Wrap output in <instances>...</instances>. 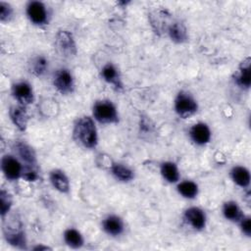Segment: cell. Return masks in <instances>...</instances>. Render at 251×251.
Listing matches in <instances>:
<instances>
[{
	"mask_svg": "<svg viewBox=\"0 0 251 251\" xmlns=\"http://www.w3.org/2000/svg\"><path fill=\"white\" fill-rule=\"evenodd\" d=\"M14 97L24 106L33 102V91L27 82H19L12 89Z\"/></svg>",
	"mask_w": 251,
	"mask_h": 251,
	"instance_id": "obj_8",
	"label": "cell"
},
{
	"mask_svg": "<svg viewBox=\"0 0 251 251\" xmlns=\"http://www.w3.org/2000/svg\"><path fill=\"white\" fill-rule=\"evenodd\" d=\"M47 69V61L44 57H37L32 62V73L36 75H42Z\"/></svg>",
	"mask_w": 251,
	"mask_h": 251,
	"instance_id": "obj_25",
	"label": "cell"
},
{
	"mask_svg": "<svg viewBox=\"0 0 251 251\" xmlns=\"http://www.w3.org/2000/svg\"><path fill=\"white\" fill-rule=\"evenodd\" d=\"M161 174L169 182H176L179 177V174L176 166L172 162L163 163L161 166Z\"/></svg>",
	"mask_w": 251,
	"mask_h": 251,
	"instance_id": "obj_20",
	"label": "cell"
},
{
	"mask_svg": "<svg viewBox=\"0 0 251 251\" xmlns=\"http://www.w3.org/2000/svg\"><path fill=\"white\" fill-rule=\"evenodd\" d=\"M16 150L18 155L21 157V159L28 164L30 167L34 166L36 164V158H35V153L33 149L28 146L25 143L19 142L16 144Z\"/></svg>",
	"mask_w": 251,
	"mask_h": 251,
	"instance_id": "obj_16",
	"label": "cell"
},
{
	"mask_svg": "<svg viewBox=\"0 0 251 251\" xmlns=\"http://www.w3.org/2000/svg\"><path fill=\"white\" fill-rule=\"evenodd\" d=\"M190 136L195 143L199 145H203L209 142L211 138V131L207 125L203 123H199L194 125L191 127Z\"/></svg>",
	"mask_w": 251,
	"mask_h": 251,
	"instance_id": "obj_9",
	"label": "cell"
},
{
	"mask_svg": "<svg viewBox=\"0 0 251 251\" xmlns=\"http://www.w3.org/2000/svg\"><path fill=\"white\" fill-rule=\"evenodd\" d=\"M74 137L85 148H94L97 144V131L94 122L89 117L78 119L74 127Z\"/></svg>",
	"mask_w": 251,
	"mask_h": 251,
	"instance_id": "obj_1",
	"label": "cell"
},
{
	"mask_svg": "<svg viewBox=\"0 0 251 251\" xmlns=\"http://www.w3.org/2000/svg\"><path fill=\"white\" fill-rule=\"evenodd\" d=\"M231 177L233 181L241 187H246L250 183L249 171L244 167H240V166L234 167L231 170Z\"/></svg>",
	"mask_w": 251,
	"mask_h": 251,
	"instance_id": "obj_17",
	"label": "cell"
},
{
	"mask_svg": "<svg viewBox=\"0 0 251 251\" xmlns=\"http://www.w3.org/2000/svg\"><path fill=\"white\" fill-rule=\"evenodd\" d=\"M34 250H50L51 248H49V247H47V246H42V245H38V246H35L34 248H33Z\"/></svg>",
	"mask_w": 251,
	"mask_h": 251,
	"instance_id": "obj_30",
	"label": "cell"
},
{
	"mask_svg": "<svg viewBox=\"0 0 251 251\" xmlns=\"http://www.w3.org/2000/svg\"><path fill=\"white\" fill-rule=\"evenodd\" d=\"M104 230L111 235H119L124 230L123 221L117 216H109L103 222Z\"/></svg>",
	"mask_w": 251,
	"mask_h": 251,
	"instance_id": "obj_13",
	"label": "cell"
},
{
	"mask_svg": "<svg viewBox=\"0 0 251 251\" xmlns=\"http://www.w3.org/2000/svg\"><path fill=\"white\" fill-rule=\"evenodd\" d=\"M5 237L6 240L13 246L18 247V248H25V233L23 230L18 229V230H8L7 232H5Z\"/></svg>",
	"mask_w": 251,
	"mask_h": 251,
	"instance_id": "obj_19",
	"label": "cell"
},
{
	"mask_svg": "<svg viewBox=\"0 0 251 251\" xmlns=\"http://www.w3.org/2000/svg\"><path fill=\"white\" fill-rule=\"evenodd\" d=\"M0 204H1V216L4 217L12 206V198H11V195L3 189L0 191Z\"/></svg>",
	"mask_w": 251,
	"mask_h": 251,
	"instance_id": "obj_26",
	"label": "cell"
},
{
	"mask_svg": "<svg viewBox=\"0 0 251 251\" xmlns=\"http://www.w3.org/2000/svg\"><path fill=\"white\" fill-rule=\"evenodd\" d=\"M196 101L187 93L180 92L176 98L175 101V110L178 116L183 119H186L192 116L197 111Z\"/></svg>",
	"mask_w": 251,
	"mask_h": 251,
	"instance_id": "obj_3",
	"label": "cell"
},
{
	"mask_svg": "<svg viewBox=\"0 0 251 251\" xmlns=\"http://www.w3.org/2000/svg\"><path fill=\"white\" fill-rule=\"evenodd\" d=\"M94 118L102 124L118 122V114L111 101H97L93 106Z\"/></svg>",
	"mask_w": 251,
	"mask_h": 251,
	"instance_id": "obj_2",
	"label": "cell"
},
{
	"mask_svg": "<svg viewBox=\"0 0 251 251\" xmlns=\"http://www.w3.org/2000/svg\"><path fill=\"white\" fill-rule=\"evenodd\" d=\"M168 33L171 39L176 43L184 42L187 39V33L184 25L180 23H174L169 26Z\"/></svg>",
	"mask_w": 251,
	"mask_h": 251,
	"instance_id": "obj_18",
	"label": "cell"
},
{
	"mask_svg": "<svg viewBox=\"0 0 251 251\" xmlns=\"http://www.w3.org/2000/svg\"><path fill=\"white\" fill-rule=\"evenodd\" d=\"M236 82L239 86L248 88L251 83V74H250V58H246L240 65L239 73L236 75Z\"/></svg>",
	"mask_w": 251,
	"mask_h": 251,
	"instance_id": "obj_14",
	"label": "cell"
},
{
	"mask_svg": "<svg viewBox=\"0 0 251 251\" xmlns=\"http://www.w3.org/2000/svg\"><path fill=\"white\" fill-rule=\"evenodd\" d=\"M178 192L185 198H194L198 192V186L193 181H182L177 185Z\"/></svg>",
	"mask_w": 251,
	"mask_h": 251,
	"instance_id": "obj_24",
	"label": "cell"
},
{
	"mask_svg": "<svg viewBox=\"0 0 251 251\" xmlns=\"http://www.w3.org/2000/svg\"><path fill=\"white\" fill-rule=\"evenodd\" d=\"M64 239L66 243L72 248H79L83 244V238L81 234L74 228H69L65 231Z\"/></svg>",
	"mask_w": 251,
	"mask_h": 251,
	"instance_id": "obj_21",
	"label": "cell"
},
{
	"mask_svg": "<svg viewBox=\"0 0 251 251\" xmlns=\"http://www.w3.org/2000/svg\"><path fill=\"white\" fill-rule=\"evenodd\" d=\"M224 215L226 219L230 220V221H239L242 220V214L241 211L239 209V207L237 206V204L235 202H226L224 205Z\"/></svg>",
	"mask_w": 251,
	"mask_h": 251,
	"instance_id": "obj_22",
	"label": "cell"
},
{
	"mask_svg": "<svg viewBox=\"0 0 251 251\" xmlns=\"http://www.w3.org/2000/svg\"><path fill=\"white\" fill-rule=\"evenodd\" d=\"M50 180L53 186L60 192L67 193L70 189L69 179L67 176L60 170H53L50 173Z\"/></svg>",
	"mask_w": 251,
	"mask_h": 251,
	"instance_id": "obj_12",
	"label": "cell"
},
{
	"mask_svg": "<svg viewBox=\"0 0 251 251\" xmlns=\"http://www.w3.org/2000/svg\"><path fill=\"white\" fill-rule=\"evenodd\" d=\"M102 76L107 82L115 85L116 88H119V89L123 88V84L121 82L119 73L115 68V66H113L112 64H107L106 66H104V68L102 69Z\"/></svg>",
	"mask_w": 251,
	"mask_h": 251,
	"instance_id": "obj_15",
	"label": "cell"
},
{
	"mask_svg": "<svg viewBox=\"0 0 251 251\" xmlns=\"http://www.w3.org/2000/svg\"><path fill=\"white\" fill-rule=\"evenodd\" d=\"M22 176L26 181H33L37 178V174L31 167H28L25 171H24Z\"/></svg>",
	"mask_w": 251,
	"mask_h": 251,
	"instance_id": "obj_28",
	"label": "cell"
},
{
	"mask_svg": "<svg viewBox=\"0 0 251 251\" xmlns=\"http://www.w3.org/2000/svg\"><path fill=\"white\" fill-rule=\"evenodd\" d=\"M241 228H242V231L247 236H250V234H251V223H250V219L249 218L242 219V221H241Z\"/></svg>",
	"mask_w": 251,
	"mask_h": 251,
	"instance_id": "obj_29",
	"label": "cell"
},
{
	"mask_svg": "<svg viewBox=\"0 0 251 251\" xmlns=\"http://www.w3.org/2000/svg\"><path fill=\"white\" fill-rule=\"evenodd\" d=\"M10 117L14 125L22 131L25 130L28 117L23 106H13L10 109Z\"/></svg>",
	"mask_w": 251,
	"mask_h": 251,
	"instance_id": "obj_11",
	"label": "cell"
},
{
	"mask_svg": "<svg viewBox=\"0 0 251 251\" xmlns=\"http://www.w3.org/2000/svg\"><path fill=\"white\" fill-rule=\"evenodd\" d=\"M26 14L29 20L35 25H43L47 20L45 6L39 1H31L26 8Z\"/></svg>",
	"mask_w": 251,
	"mask_h": 251,
	"instance_id": "obj_6",
	"label": "cell"
},
{
	"mask_svg": "<svg viewBox=\"0 0 251 251\" xmlns=\"http://www.w3.org/2000/svg\"><path fill=\"white\" fill-rule=\"evenodd\" d=\"M112 172L114 176L122 181H129L133 178L132 171L122 164H114L112 166Z\"/></svg>",
	"mask_w": 251,
	"mask_h": 251,
	"instance_id": "obj_23",
	"label": "cell"
},
{
	"mask_svg": "<svg viewBox=\"0 0 251 251\" xmlns=\"http://www.w3.org/2000/svg\"><path fill=\"white\" fill-rule=\"evenodd\" d=\"M54 85L62 94L71 93L74 89L73 75L68 70H60L54 77Z\"/></svg>",
	"mask_w": 251,
	"mask_h": 251,
	"instance_id": "obj_7",
	"label": "cell"
},
{
	"mask_svg": "<svg viewBox=\"0 0 251 251\" xmlns=\"http://www.w3.org/2000/svg\"><path fill=\"white\" fill-rule=\"evenodd\" d=\"M1 169L5 176L11 180L17 179L23 175L22 165L13 156L6 155L1 159Z\"/></svg>",
	"mask_w": 251,
	"mask_h": 251,
	"instance_id": "obj_5",
	"label": "cell"
},
{
	"mask_svg": "<svg viewBox=\"0 0 251 251\" xmlns=\"http://www.w3.org/2000/svg\"><path fill=\"white\" fill-rule=\"evenodd\" d=\"M185 219L187 222L195 228V229H202L205 226V214L204 212L196 207L189 208L185 211L184 214Z\"/></svg>",
	"mask_w": 251,
	"mask_h": 251,
	"instance_id": "obj_10",
	"label": "cell"
},
{
	"mask_svg": "<svg viewBox=\"0 0 251 251\" xmlns=\"http://www.w3.org/2000/svg\"><path fill=\"white\" fill-rule=\"evenodd\" d=\"M56 48L61 56L72 57L76 54V47L74 37L70 31L60 30L56 35Z\"/></svg>",
	"mask_w": 251,
	"mask_h": 251,
	"instance_id": "obj_4",
	"label": "cell"
},
{
	"mask_svg": "<svg viewBox=\"0 0 251 251\" xmlns=\"http://www.w3.org/2000/svg\"><path fill=\"white\" fill-rule=\"evenodd\" d=\"M12 15V8L5 2H0V20L2 22L8 21Z\"/></svg>",
	"mask_w": 251,
	"mask_h": 251,
	"instance_id": "obj_27",
	"label": "cell"
}]
</instances>
